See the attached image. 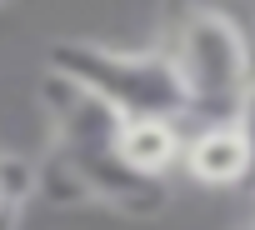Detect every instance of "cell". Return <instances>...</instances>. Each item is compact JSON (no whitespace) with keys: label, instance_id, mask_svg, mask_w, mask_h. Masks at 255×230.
Segmentation results:
<instances>
[{"label":"cell","instance_id":"6da1fadb","mask_svg":"<svg viewBox=\"0 0 255 230\" xmlns=\"http://www.w3.org/2000/svg\"><path fill=\"white\" fill-rule=\"evenodd\" d=\"M170 65L185 85V120H230L250 75L255 40L225 0H170Z\"/></svg>","mask_w":255,"mask_h":230},{"label":"cell","instance_id":"7a4b0ae2","mask_svg":"<svg viewBox=\"0 0 255 230\" xmlns=\"http://www.w3.org/2000/svg\"><path fill=\"white\" fill-rule=\"evenodd\" d=\"M45 70H55V75L75 80L80 90H90L95 100H105L120 120L125 115L185 120V85H180L165 50H125V45H110V40L70 35V40L50 45Z\"/></svg>","mask_w":255,"mask_h":230},{"label":"cell","instance_id":"3957f363","mask_svg":"<svg viewBox=\"0 0 255 230\" xmlns=\"http://www.w3.org/2000/svg\"><path fill=\"white\" fill-rule=\"evenodd\" d=\"M180 165L205 190L250 185V150H245V135L235 120H200L180 145Z\"/></svg>","mask_w":255,"mask_h":230},{"label":"cell","instance_id":"277c9868","mask_svg":"<svg viewBox=\"0 0 255 230\" xmlns=\"http://www.w3.org/2000/svg\"><path fill=\"white\" fill-rule=\"evenodd\" d=\"M180 120L170 115H125L120 130H115V155L125 170H135L145 180H165L180 165Z\"/></svg>","mask_w":255,"mask_h":230},{"label":"cell","instance_id":"5b68a950","mask_svg":"<svg viewBox=\"0 0 255 230\" xmlns=\"http://www.w3.org/2000/svg\"><path fill=\"white\" fill-rule=\"evenodd\" d=\"M230 120H235L240 135H245V150H250V185H255V75H250V85H245V95H240V105H235Z\"/></svg>","mask_w":255,"mask_h":230},{"label":"cell","instance_id":"8992f818","mask_svg":"<svg viewBox=\"0 0 255 230\" xmlns=\"http://www.w3.org/2000/svg\"><path fill=\"white\" fill-rule=\"evenodd\" d=\"M15 220H20V205H15V200H10L5 190H0V230H10Z\"/></svg>","mask_w":255,"mask_h":230}]
</instances>
